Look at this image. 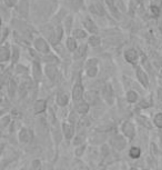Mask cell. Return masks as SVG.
Here are the masks:
<instances>
[{"mask_svg": "<svg viewBox=\"0 0 162 170\" xmlns=\"http://www.w3.org/2000/svg\"><path fill=\"white\" fill-rule=\"evenodd\" d=\"M34 47H36V49L40 51V52H42V54H48L49 52V47H48V44L47 42L45 41V39L42 38H38L34 40Z\"/></svg>", "mask_w": 162, "mask_h": 170, "instance_id": "1", "label": "cell"}, {"mask_svg": "<svg viewBox=\"0 0 162 170\" xmlns=\"http://www.w3.org/2000/svg\"><path fill=\"white\" fill-rule=\"evenodd\" d=\"M122 131L124 133V136H127L128 138H133L134 136V127L131 122L126 121L122 125Z\"/></svg>", "mask_w": 162, "mask_h": 170, "instance_id": "2", "label": "cell"}, {"mask_svg": "<svg viewBox=\"0 0 162 170\" xmlns=\"http://www.w3.org/2000/svg\"><path fill=\"white\" fill-rule=\"evenodd\" d=\"M19 139L22 143H28L32 139V133L28 129H21L19 132Z\"/></svg>", "mask_w": 162, "mask_h": 170, "instance_id": "3", "label": "cell"}, {"mask_svg": "<svg viewBox=\"0 0 162 170\" xmlns=\"http://www.w3.org/2000/svg\"><path fill=\"white\" fill-rule=\"evenodd\" d=\"M124 58L130 63H135L138 60V54L134 49H129L124 52Z\"/></svg>", "mask_w": 162, "mask_h": 170, "instance_id": "4", "label": "cell"}, {"mask_svg": "<svg viewBox=\"0 0 162 170\" xmlns=\"http://www.w3.org/2000/svg\"><path fill=\"white\" fill-rule=\"evenodd\" d=\"M83 25H84V27H86V29H87L89 32H91V33H97L98 32V27L95 25V22L92 21L91 19H89V18L84 19Z\"/></svg>", "mask_w": 162, "mask_h": 170, "instance_id": "5", "label": "cell"}, {"mask_svg": "<svg viewBox=\"0 0 162 170\" xmlns=\"http://www.w3.org/2000/svg\"><path fill=\"white\" fill-rule=\"evenodd\" d=\"M72 96H73V99L76 100V101H78L80 99L82 98V96H83V87L81 86V85H76L74 88H73V92H72Z\"/></svg>", "mask_w": 162, "mask_h": 170, "instance_id": "6", "label": "cell"}, {"mask_svg": "<svg viewBox=\"0 0 162 170\" xmlns=\"http://www.w3.org/2000/svg\"><path fill=\"white\" fill-rule=\"evenodd\" d=\"M137 77H138L140 83H142L144 87H148V85H149V80H148V77H147L145 72L143 71L142 69H140V68L137 69Z\"/></svg>", "mask_w": 162, "mask_h": 170, "instance_id": "7", "label": "cell"}, {"mask_svg": "<svg viewBox=\"0 0 162 170\" xmlns=\"http://www.w3.org/2000/svg\"><path fill=\"white\" fill-rule=\"evenodd\" d=\"M86 100H87V104H95L98 101V93L95 91H89L86 95Z\"/></svg>", "mask_w": 162, "mask_h": 170, "instance_id": "8", "label": "cell"}, {"mask_svg": "<svg viewBox=\"0 0 162 170\" xmlns=\"http://www.w3.org/2000/svg\"><path fill=\"white\" fill-rule=\"evenodd\" d=\"M46 75L50 78L51 80H53L57 76V68L53 65H48L46 67Z\"/></svg>", "mask_w": 162, "mask_h": 170, "instance_id": "9", "label": "cell"}, {"mask_svg": "<svg viewBox=\"0 0 162 170\" xmlns=\"http://www.w3.org/2000/svg\"><path fill=\"white\" fill-rule=\"evenodd\" d=\"M46 107H47V102L45 100H38L36 104H34V112L36 114H41L46 110Z\"/></svg>", "mask_w": 162, "mask_h": 170, "instance_id": "10", "label": "cell"}, {"mask_svg": "<svg viewBox=\"0 0 162 170\" xmlns=\"http://www.w3.org/2000/svg\"><path fill=\"white\" fill-rule=\"evenodd\" d=\"M9 56H10V51H9V47L7 46H2L1 49H0V59L2 62H5L9 59Z\"/></svg>", "mask_w": 162, "mask_h": 170, "instance_id": "11", "label": "cell"}, {"mask_svg": "<svg viewBox=\"0 0 162 170\" xmlns=\"http://www.w3.org/2000/svg\"><path fill=\"white\" fill-rule=\"evenodd\" d=\"M63 133H65V136L67 139H71V137L73 136V127L71 125H69V123H63Z\"/></svg>", "mask_w": 162, "mask_h": 170, "instance_id": "12", "label": "cell"}, {"mask_svg": "<svg viewBox=\"0 0 162 170\" xmlns=\"http://www.w3.org/2000/svg\"><path fill=\"white\" fill-rule=\"evenodd\" d=\"M112 145L116 147L117 149H122L124 146H126V142H124V140H123L121 137H116V138H113V140H112Z\"/></svg>", "mask_w": 162, "mask_h": 170, "instance_id": "13", "label": "cell"}, {"mask_svg": "<svg viewBox=\"0 0 162 170\" xmlns=\"http://www.w3.org/2000/svg\"><path fill=\"white\" fill-rule=\"evenodd\" d=\"M90 11L95 13V15H98V16H103L104 15V10H103V8L100 5H92L90 7Z\"/></svg>", "mask_w": 162, "mask_h": 170, "instance_id": "14", "label": "cell"}, {"mask_svg": "<svg viewBox=\"0 0 162 170\" xmlns=\"http://www.w3.org/2000/svg\"><path fill=\"white\" fill-rule=\"evenodd\" d=\"M68 100H69V98H68V95H66V93H59L57 97V102L60 106H66L68 104Z\"/></svg>", "mask_w": 162, "mask_h": 170, "instance_id": "15", "label": "cell"}, {"mask_svg": "<svg viewBox=\"0 0 162 170\" xmlns=\"http://www.w3.org/2000/svg\"><path fill=\"white\" fill-rule=\"evenodd\" d=\"M62 35H63V30H62V28L58 27L56 29V33H55V38H53V40H52V44L59 42L60 39L62 38Z\"/></svg>", "mask_w": 162, "mask_h": 170, "instance_id": "16", "label": "cell"}, {"mask_svg": "<svg viewBox=\"0 0 162 170\" xmlns=\"http://www.w3.org/2000/svg\"><path fill=\"white\" fill-rule=\"evenodd\" d=\"M103 95H104L106 100H108L109 104H111L112 102V91H111L110 86H106V88L103 89Z\"/></svg>", "mask_w": 162, "mask_h": 170, "instance_id": "17", "label": "cell"}, {"mask_svg": "<svg viewBox=\"0 0 162 170\" xmlns=\"http://www.w3.org/2000/svg\"><path fill=\"white\" fill-rule=\"evenodd\" d=\"M129 154H130V157L132 159H137V158H139L140 154H141V150L138 147H132V148L130 149V151H129Z\"/></svg>", "mask_w": 162, "mask_h": 170, "instance_id": "18", "label": "cell"}, {"mask_svg": "<svg viewBox=\"0 0 162 170\" xmlns=\"http://www.w3.org/2000/svg\"><path fill=\"white\" fill-rule=\"evenodd\" d=\"M89 110V104L87 102H81L78 106V112L79 114H87Z\"/></svg>", "mask_w": 162, "mask_h": 170, "instance_id": "19", "label": "cell"}, {"mask_svg": "<svg viewBox=\"0 0 162 170\" xmlns=\"http://www.w3.org/2000/svg\"><path fill=\"white\" fill-rule=\"evenodd\" d=\"M67 47H68V49L70 50V51L76 50V48H77L76 40H74L73 38H68V40H67Z\"/></svg>", "mask_w": 162, "mask_h": 170, "instance_id": "20", "label": "cell"}, {"mask_svg": "<svg viewBox=\"0 0 162 170\" xmlns=\"http://www.w3.org/2000/svg\"><path fill=\"white\" fill-rule=\"evenodd\" d=\"M34 76L37 79H40V77H41V69H40L39 63H37V62L34 63Z\"/></svg>", "mask_w": 162, "mask_h": 170, "instance_id": "21", "label": "cell"}, {"mask_svg": "<svg viewBox=\"0 0 162 170\" xmlns=\"http://www.w3.org/2000/svg\"><path fill=\"white\" fill-rule=\"evenodd\" d=\"M127 99H128L129 102H135L137 99H138V95L135 91H129L127 95Z\"/></svg>", "mask_w": 162, "mask_h": 170, "instance_id": "22", "label": "cell"}, {"mask_svg": "<svg viewBox=\"0 0 162 170\" xmlns=\"http://www.w3.org/2000/svg\"><path fill=\"white\" fill-rule=\"evenodd\" d=\"M89 44L91 46H93V47H97V46H99V44H100V39H99V37H97V36H91L89 38Z\"/></svg>", "mask_w": 162, "mask_h": 170, "instance_id": "23", "label": "cell"}, {"mask_svg": "<svg viewBox=\"0 0 162 170\" xmlns=\"http://www.w3.org/2000/svg\"><path fill=\"white\" fill-rule=\"evenodd\" d=\"M73 35H74V37H76V38H79V39H82V38H84V37L87 36L86 31H83V30H80V29L74 30Z\"/></svg>", "mask_w": 162, "mask_h": 170, "instance_id": "24", "label": "cell"}, {"mask_svg": "<svg viewBox=\"0 0 162 170\" xmlns=\"http://www.w3.org/2000/svg\"><path fill=\"white\" fill-rule=\"evenodd\" d=\"M97 72H98V69H97V67H88V70H87V73H88V76L89 77H95V75H97Z\"/></svg>", "mask_w": 162, "mask_h": 170, "instance_id": "25", "label": "cell"}, {"mask_svg": "<svg viewBox=\"0 0 162 170\" xmlns=\"http://www.w3.org/2000/svg\"><path fill=\"white\" fill-rule=\"evenodd\" d=\"M154 123H156V127L162 128V114H158L154 117Z\"/></svg>", "mask_w": 162, "mask_h": 170, "instance_id": "26", "label": "cell"}, {"mask_svg": "<svg viewBox=\"0 0 162 170\" xmlns=\"http://www.w3.org/2000/svg\"><path fill=\"white\" fill-rule=\"evenodd\" d=\"M30 170H41V166H40L39 160H34L31 165V169Z\"/></svg>", "mask_w": 162, "mask_h": 170, "instance_id": "27", "label": "cell"}, {"mask_svg": "<svg viewBox=\"0 0 162 170\" xmlns=\"http://www.w3.org/2000/svg\"><path fill=\"white\" fill-rule=\"evenodd\" d=\"M150 9H151V12H152L154 16H159V15H160V9H159L156 6H151Z\"/></svg>", "mask_w": 162, "mask_h": 170, "instance_id": "28", "label": "cell"}, {"mask_svg": "<svg viewBox=\"0 0 162 170\" xmlns=\"http://www.w3.org/2000/svg\"><path fill=\"white\" fill-rule=\"evenodd\" d=\"M86 49H87V47L86 46H81L80 48L78 49V52H77V56H80V57H82V56L84 55V51H86Z\"/></svg>", "mask_w": 162, "mask_h": 170, "instance_id": "29", "label": "cell"}, {"mask_svg": "<svg viewBox=\"0 0 162 170\" xmlns=\"http://www.w3.org/2000/svg\"><path fill=\"white\" fill-rule=\"evenodd\" d=\"M107 5L109 6V8L111 9L112 11L116 10V8H114V2H113V0H106Z\"/></svg>", "mask_w": 162, "mask_h": 170, "instance_id": "30", "label": "cell"}, {"mask_svg": "<svg viewBox=\"0 0 162 170\" xmlns=\"http://www.w3.org/2000/svg\"><path fill=\"white\" fill-rule=\"evenodd\" d=\"M13 50H15V52H13V58H12V61H13V62H16V61L18 60V58H19V51L17 50L16 47L13 48Z\"/></svg>", "mask_w": 162, "mask_h": 170, "instance_id": "31", "label": "cell"}, {"mask_svg": "<svg viewBox=\"0 0 162 170\" xmlns=\"http://www.w3.org/2000/svg\"><path fill=\"white\" fill-rule=\"evenodd\" d=\"M5 4L7 5V7H12L15 5V0H5Z\"/></svg>", "mask_w": 162, "mask_h": 170, "instance_id": "32", "label": "cell"}, {"mask_svg": "<svg viewBox=\"0 0 162 170\" xmlns=\"http://www.w3.org/2000/svg\"><path fill=\"white\" fill-rule=\"evenodd\" d=\"M7 32H8V29H7V28H4V30H2V38H1V41L5 40V38H6V36H7Z\"/></svg>", "mask_w": 162, "mask_h": 170, "instance_id": "33", "label": "cell"}, {"mask_svg": "<svg viewBox=\"0 0 162 170\" xmlns=\"http://www.w3.org/2000/svg\"><path fill=\"white\" fill-rule=\"evenodd\" d=\"M9 120V116H7L5 118H2V126H6L7 125V121Z\"/></svg>", "mask_w": 162, "mask_h": 170, "instance_id": "34", "label": "cell"}, {"mask_svg": "<svg viewBox=\"0 0 162 170\" xmlns=\"http://www.w3.org/2000/svg\"><path fill=\"white\" fill-rule=\"evenodd\" d=\"M149 104H148V102L147 101H141V104H140V107H142V108H147Z\"/></svg>", "mask_w": 162, "mask_h": 170, "instance_id": "35", "label": "cell"}, {"mask_svg": "<svg viewBox=\"0 0 162 170\" xmlns=\"http://www.w3.org/2000/svg\"><path fill=\"white\" fill-rule=\"evenodd\" d=\"M158 97H159V99L162 101V89H159V90H158Z\"/></svg>", "mask_w": 162, "mask_h": 170, "instance_id": "36", "label": "cell"}, {"mask_svg": "<svg viewBox=\"0 0 162 170\" xmlns=\"http://www.w3.org/2000/svg\"><path fill=\"white\" fill-rule=\"evenodd\" d=\"M82 149H83V147H81V148H78V150H77V156H80V154H82Z\"/></svg>", "mask_w": 162, "mask_h": 170, "instance_id": "37", "label": "cell"}, {"mask_svg": "<svg viewBox=\"0 0 162 170\" xmlns=\"http://www.w3.org/2000/svg\"><path fill=\"white\" fill-rule=\"evenodd\" d=\"M160 31H161V32H162V22H161V23H160Z\"/></svg>", "mask_w": 162, "mask_h": 170, "instance_id": "38", "label": "cell"}, {"mask_svg": "<svg viewBox=\"0 0 162 170\" xmlns=\"http://www.w3.org/2000/svg\"><path fill=\"white\" fill-rule=\"evenodd\" d=\"M137 1H138V2H142V1H143V0H137Z\"/></svg>", "mask_w": 162, "mask_h": 170, "instance_id": "39", "label": "cell"}, {"mask_svg": "<svg viewBox=\"0 0 162 170\" xmlns=\"http://www.w3.org/2000/svg\"><path fill=\"white\" fill-rule=\"evenodd\" d=\"M160 63H161V66H162V58L160 59Z\"/></svg>", "mask_w": 162, "mask_h": 170, "instance_id": "40", "label": "cell"}, {"mask_svg": "<svg viewBox=\"0 0 162 170\" xmlns=\"http://www.w3.org/2000/svg\"><path fill=\"white\" fill-rule=\"evenodd\" d=\"M131 170H138V169H135V168H133V169H131ZM143 170H147V169H143Z\"/></svg>", "mask_w": 162, "mask_h": 170, "instance_id": "41", "label": "cell"}, {"mask_svg": "<svg viewBox=\"0 0 162 170\" xmlns=\"http://www.w3.org/2000/svg\"><path fill=\"white\" fill-rule=\"evenodd\" d=\"M160 2H161V4H162V0H160Z\"/></svg>", "mask_w": 162, "mask_h": 170, "instance_id": "42", "label": "cell"}]
</instances>
